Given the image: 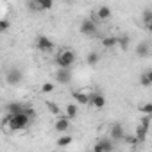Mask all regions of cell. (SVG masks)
Returning <instances> with one entry per match:
<instances>
[{
	"label": "cell",
	"instance_id": "6da1fadb",
	"mask_svg": "<svg viewBox=\"0 0 152 152\" xmlns=\"http://www.w3.org/2000/svg\"><path fill=\"white\" fill-rule=\"evenodd\" d=\"M4 124H7L9 131H13V132L15 131H23V129L29 127L31 118L23 111H20V113H7V118L4 120Z\"/></svg>",
	"mask_w": 152,
	"mask_h": 152
},
{
	"label": "cell",
	"instance_id": "7a4b0ae2",
	"mask_svg": "<svg viewBox=\"0 0 152 152\" xmlns=\"http://www.w3.org/2000/svg\"><path fill=\"white\" fill-rule=\"evenodd\" d=\"M75 52L73 50H61V52H57V56H56V64L59 66V68H72L73 66V63H75Z\"/></svg>",
	"mask_w": 152,
	"mask_h": 152
},
{
	"label": "cell",
	"instance_id": "3957f363",
	"mask_svg": "<svg viewBox=\"0 0 152 152\" xmlns=\"http://www.w3.org/2000/svg\"><path fill=\"white\" fill-rule=\"evenodd\" d=\"M36 47H38V50L43 52V54H48V52L54 50V43H52V39L47 38V36H38V38H36Z\"/></svg>",
	"mask_w": 152,
	"mask_h": 152
},
{
	"label": "cell",
	"instance_id": "277c9868",
	"mask_svg": "<svg viewBox=\"0 0 152 152\" xmlns=\"http://www.w3.org/2000/svg\"><path fill=\"white\" fill-rule=\"evenodd\" d=\"M22 79H23V73H22V70H18V68H11V70L6 73V81H7V84H11V86L20 84Z\"/></svg>",
	"mask_w": 152,
	"mask_h": 152
},
{
	"label": "cell",
	"instance_id": "5b68a950",
	"mask_svg": "<svg viewBox=\"0 0 152 152\" xmlns=\"http://www.w3.org/2000/svg\"><path fill=\"white\" fill-rule=\"evenodd\" d=\"M54 77L59 84H68L72 81V72H70V68H57Z\"/></svg>",
	"mask_w": 152,
	"mask_h": 152
},
{
	"label": "cell",
	"instance_id": "8992f818",
	"mask_svg": "<svg viewBox=\"0 0 152 152\" xmlns=\"http://www.w3.org/2000/svg\"><path fill=\"white\" fill-rule=\"evenodd\" d=\"M81 32L84 36H95L97 34V23L93 20H84L81 23Z\"/></svg>",
	"mask_w": 152,
	"mask_h": 152
},
{
	"label": "cell",
	"instance_id": "52a82bcc",
	"mask_svg": "<svg viewBox=\"0 0 152 152\" xmlns=\"http://www.w3.org/2000/svg\"><path fill=\"white\" fill-rule=\"evenodd\" d=\"M124 136H125L124 125H122V124H113V127H111V131H109V138L115 140V141H120V140H124Z\"/></svg>",
	"mask_w": 152,
	"mask_h": 152
},
{
	"label": "cell",
	"instance_id": "ba28073f",
	"mask_svg": "<svg viewBox=\"0 0 152 152\" xmlns=\"http://www.w3.org/2000/svg\"><path fill=\"white\" fill-rule=\"evenodd\" d=\"M88 97H90V104H91L93 107L102 109V107L106 106V99H104V95H100V93H91V95H88Z\"/></svg>",
	"mask_w": 152,
	"mask_h": 152
},
{
	"label": "cell",
	"instance_id": "9c48e42d",
	"mask_svg": "<svg viewBox=\"0 0 152 152\" xmlns=\"http://www.w3.org/2000/svg\"><path fill=\"white\" fill-rule=\"evenodd\" d=\"M54 129H56L57 132H66V131L70 129V118H66V116L57 118L56 124H54Z\"/></svg>",
	"mask_w": 152,
	"mask_h": 152
},
{
	"label": "cell",
	"instance_id": "30bf717a",
	"mask_svg": "<svg viewBox=\"0 0 152 152\" xmlns=\"http://www.w3.org/2000/svg\"><path fill=\"white\" fill-rule=\"evenodd\" d=\"M93 148H95V152H109V150L115 148V145H113V141H109V140H100Z\"/></svg>",
	"mask_w": 152,
	"mask_h": 152
},
{
	"label": "cell",
	"instance_id": "8fae6325",
	"mask_svg": "<svg viewBox=\"0 0 152 152\" xmlns=\"http://www.w3.org/2000/svg\"><path fill=\"white\" fill-rule=\"evenodd\" d=\"M79 115V104H66V107H64V116L66 118H75Z\"/></svg>",
	"mask_w": 152,
	"mask_h": 152
},
{
	"label": "cell",
	"instance_id": "7c38bea8",
	"mask_svg": "<svg viewBox=\"0 0 152 152\" xmlns=\"http://www.w3.org/2000/svg\"><path fill=\"white\" fill-rule=\"evenodd\" d=\"M148 52H150V43H148V41H141V43H138V47H136V54H138V57H147Z\"/></svg>",
	"mask_w": 152,
	"mask_h": 152
},
{
	"label": "cell",
	"instance_id": "4fadbf2b",
	"mask_svg": "<svg viewBox=\"0 0 152 152\" xmlns=\"http://www.w3.org/2000/svg\"><path fill=\"white\" fill-rule=\"evenodd\" d=\"M72 97L75 99V102H77V104H81V106H86V104H90V97H88L86 93H83V91H73V93H72Z\"/></svg>",
	"mask_w": 152,
	"mask_h": 152
},
{
	"label": "cell",
	"instance_id": "5bb4252c",
	"mask_svg": "<svg viewBox=\"0 0 152 152\" xmlns=\"http://www.w3.org/2000/svg\"><path fill=\"white\" fill-rule=\"evenodd\" d=\"M97 18H99V20H109V18H111V9H109L107 6H100V7L97 9Z\"/></svg>",
	"mask_w": 152,
	"mask_h": 152
},
{
	"label": "cell",
	"instance_id": "9a60e30c",
	"mask_svg": "<svg viewBox=\"0 0 152 152\" xmlns=\"http://www.w3.org/2000/svg\"><path fill=\"white\" fill-rule=\"evenodd\" d=\"M23 107H25V104H22V102H9L6 106V111L7 113H20V111H23Z\"/></svg>",
	"mask_w": 152,
	"mask_h": 152
},
{
	"label": "cell",
	"instance_id": "2e32d148",
	"mask_svg": "<svg viewBox=\"0 0 152 152\" xmlns=\"http://www.w3.org/2000/svg\"><path fill=\"white\" fill-rule=\"evenodd\" d=\"M140 83H141V86H145V88H148V86L152 84V72H150V70H147L145 73H141Z\"/></svg>",
	"mask_w": 152,
	"mask_h": 152
},
{
	"label": "cell",
	"instance_id": "e0dca14e",
	"mask_svg": "<svg viewBox=\"0 0 152 152\" xmlns=\"http://www.w3.org/2000/svg\"><path fill=\"white\" fill-rule=\"evenodd\" d=\"M32 2L38 6L39 11H48V9L52 7V2H54V0H32Z\"/></svg>",
	"mask_w": 152,
	"mask_h": 152
},
{
	"label": "cell",
	"instance_id": "ac0fdd59",
	"mask_svg": "<svg viewBox=\"0 0 152 152\" xmlns=\"http://www.w3.org/2000/svg\"><path fill=\"white\" fill-rule=\"evenodd\" d=\"M116 45H118L122 50H127V48H129V36H127V34L116 36Z\"/></svg>",
	"mask_w": 152,
	"mask_h": 152
},
{
	"label": "cell",
	"instance_id": "d6986e66",
	"mask_svg": "<svg viewBox=\"0 0 152 152\" xmlns=\"http://www.w3.org/2000/svg\"><path fill=\"white\" fill-rule=\"evenodd\" d=\"M99 59H100V56H99V52H88V56H86V63H88V66H95L97 63H99Z\"/></svg>",
	"mask_w": 152,
	"mask_h": 152
},
{
	"label": "cell",
	"instance_id": "ffe728a7",
	"mask_svg": "<svg viewBox=\"0 0 152 152\" xmlns=\"http://www.w3.org/2000/svg\"><path fill=\"white\" fill-rule=\"evenodd\" d=\"M72 140H73V138H72L70 134H66V132H64L61 138H57L56 145H57V147H66V145H70V143H72Z\"/></svg>",
	"mask_w": 152,
	"mask_h": 152
},
{
	"label": "cell",
	"instance_id": "44dd1931",
	"mask_svg": "<svg viewBox=\"0 0 152 152\" xmlns=\"http://www.w3.org/2000/svg\"><path fill=\"white\" fill-rule=\"evenodd\" d=\"M102 45H104V48H113V47H116V36H106V38L102 39Z\"/></svg>",
	"mask_w": 152,
	"mask_h": 152
},
{
	"label": "cell",
	"instance_id": "7402d4cb",
	"mask_svg": "<svg viewBox=\"0 0 152 152\" xmlns=\"http://www.w3.org/2000/svg\"><path fill=\"white\" fill-rule=\"evenodd\" d=\"M143 23H145V27L150 31V23H152V11H150V9H145V11H143Z\"/></svg>",
	"mask_w": 152,
	"mask_h": 152
},
{
	"label": "cell",
	"instance_id": "603a6c76",
	"mask_svg": "<svg viewBox=\"0 0 152 152\" xmlns=\"http://www.w3.org/2000/svg\"><path fill=\"white\" fill-rule=\"evenodd\" d=\"M47 107H48V109H50V113H54V115H59V113H61L59 106H57V104H54V102H47Z\"/></svg>",
	"mask_w": 152,
	"mask_h": 152
},
{
	"label": "cell",
	"instance_id": "cb8c5ba5",
	"mask_svg": "<svg viewBox=\"0 0 152 152\" xmlns=\"http://www.w3.org/2000/svg\"><path fill=\"white\" fill-rule=\"evenodd\" d=\"M140 111H141L143 115H152V104H150V102H147V104H143V106L140 107Z\"/></svg>",
	"mask_w": 152,
	"mask_h": 152
},
{
	"label": "cell",
	"instance_id": "d4e9b609",
	"mask_svg": "<svg viewBox=\"0 0 152 152\" xmlns=\"http://www.w3.org/2000/svg\"><path fill=\"white\" fill-rule=\"evenodd\" d=\"M54 88H56L54 83H45V84L41 86V91H43V93H50V91H54Z\"/></svg>",
	"mask_w": 152,
	"mask_h": 152
},
{
	"label": "cell",
	"instance_id": "484cf974",
	"mask_svg": "<svg viewBox=\"0 0 152 152\" xmlns=\"http://www.w3.org/2000/svg\"><path fill=\"white\" fill-rule=\"evenodd\" d=\"M150 120H152V115H145L143 118H141V122H140V125H143V127H150Z\"/></svg>",
	"mask_w": 152,
	"mask_h": 152
},
{
	"label": "cell",
	"instance_id": "4316f807",
	"mask_svg": "<svg viewBox=\"0 0 152 152\" xmlns=\"http://www.w3.org/2000/svg\"><path fill=\"white\" fill-rule=\"evenodd\" d=\"M9 27H11V23H9L7 20H0V32H6V31H9Z\"/></svg>",
	"mask_w": 152,
	"mask_h": 152
}]
</instances>
